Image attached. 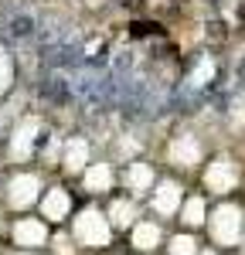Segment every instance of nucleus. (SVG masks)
Returning <instances> with one entry per match:
<instances>
[{
    "label": "nucleus",
    "instance_id": "obj_7",
    "mask_svg": "<svg viewBox=\"0 0 245 255\" xmlns=\"http://www.w3.org/2000/svg\"><path fill=\"white\" fill-rule=\"evenodd\" d=\"M184 201V187L177 184V180H170V177H157V184L150 187V204H153V211L160 218H170L177 215V208H181Z\"/></svg>",
    "mask_w": 245,
    "mask_h": 255
},
{
    "label": "nucleus",
    "instance_id": "obj_20",
    "mask_svg": "<svg viewBox=\"0 0 245 255\" xmlns=\"http://www.w3.org/2000/svg\"><path fill=\"white\" fill-rule=\"evenodd\" d=\"M55 252H58V255H75V245H72V238L58 235V238H55Z\"/></svg>",
    "mask_w": 245,
    "mask_h": 255
},
{
    "label": "nucleus",
    "instance_id": "obj_23",
    "mask_svg": "<svg viewBox=\"0 0 245 255\" xmlns=\"http://www.w3.org/2000/svg\"><path fill=\"white\" fill-rule=\"evenodd\" d=\"M14 255H38V252H31V249H20V252H14Z\"/></svg>",
    "mask_w": 245,
    "mask_h": 255
},
{
    "label": "nucleus",
    "instance_id": "obj_16",
    "mask_svg": "<svg viewBox=\"0 0 245 255\" xmlns=\"http://www.w3.org/2000/svg\"><path fill=\"white\" fill-rule=\"evenodd\" d=\"M215 72H218V61H215V55H198L194 58V65H191V72H187V85L191 89H204L208 82L215 79Z\"/></svg>",
    "mask_w": 245,
    "mask_h": 255
},
{
    "label": "nucleus",
    "instance_id": "obj_26",
    "mask_svg": "<svg viewBox=\"0 0 245 255\" xmlns=\"http://www.w3.org/2000/svg\"><path fill=\"white\" fill-rule=\"evenodd\" d=\"M0 228H3V221H0Z\"/></svg>",
    "mask_w": 245,
    "mask_h": 255
},
{
    "label": "nucleus",
    "instance_id": "obj_9",
    "mask_svg": "<svg viewBox=\"0 0 245 255\" xmlns=\"http://www.w3.org/2000/svg\"><path fill=\"white\" fill-rule=\"evenodd\" d=\"M89 157H92V143L85 136H68L61 143V170L65 174H82L89 167Z\"/></svg>",
    "mask_w": 245,
    "mask_h": 255
},
{
    "label": "nucleus",
    "instance_id": "obj_3",
    "mask_svg": "<svg viewBox=\"0 0 245 255\" xmlns=\"http://www.w3.org/2000/svg\"><path fill=\"white\" fill-rule=\"evenodd\" d=\"M41 191H44L41 174H34V170H17V174L7 177V184H3V204L10 211H27V208L38 204Z\"/></svg>",
    "mask_w": 245,
    "mask_h": 255
},
{
    "label": "nucleus",
    "instance_id": "obj_1",
    "mask_svg": "<svg viewBox=\"0 0 245 255\" xmlns=\"http://www.w3.org/2000/svg\"><path fill=\"white\" fill-rule=\"evenodd\" d=\"M72 238L82 249H106L113 242V225H109L106 211L82 208L79 215H75V221H72Z\"/></svg>",
    "mask_w": 245,
    "mask_h": 255
},
{
    "label": "nucleus",
    "instance_id": "obj_10",
    "mask_svg": "<svg viewBox=\"0 0 245 255\" xmlns=\"http://www.w3.org/2000/svg\"><path fill=\"white\" fill-rule=\"evenodd\" d=\"M44 242H48V225H44V218H17V221H14V245L38 252Z\"/></svg>",
    "mask_w": 245,
    "mask_h": 255
},
{
    "label": "nucleus",
    "instance_id": "obj_14",
    "mask_svg": "<svg viewBox=\"0 0 245 255\" xmlns=\"http://www.w3.org/2000/svg\"><path fill=\"white\" fill-rule=\"evenodd\" d=\"M106 218H109L113 228H129V225L140 218V204H136V197L116 194L113 201H109V208H106Z\"/></svg>",
    "mask_w": 245,
    "mask_h": 255
},
{
    "label": "nucleus",
    "instance_id": "obj_6",
    "mask_svg": "<svg viewBox=\"0 0 245 255\" xmlns=\"http://www.w3.org/2000/svg\"><path fill=\"white\" fill-rule=\"evenodd\" d=\"M204 157V146H201V136L198 133H177V136L167 143V160L170 167L177 170H194Z\"/></svg>",
    "mask_w": 245,
    "mask_h": 255
},
{
    "label": "nucleus",
    "instance_id": "obj_19",
    "mask_svg": "<svg viewBox=\"0 0 245 255\" xmlns=\"http://www.w3.org/2000/svg\"><path fill=\"white\" fill-rule=\"evenodd\" d=\"M10 34L14 38H27V34H34V17H17L10 24Z\"/></svg>",
    "mask_w": 245,
    "mask_h": 255
},
{
    "label": "nucleus",
    "instance_id": "obj_25",
    "mask_svg": "<svg viewBox=\"0 0 245 255\" xmlns=\"http://www.w3.org/2000/svg\"><path fill=\"white\" fill-rule=\"evenodd\" d=\"M242 242H245V225H242Z\"/></svg>",
    "mask_w": 245,
    "mask_h": 255
},
{
    "label": "nucleus",
    "instance_id": "obj_15",
    "mask_svg": "<svg viewBox=\"0 0 245 255\" xmlns=\"http://www.w3.org/2000/svg\"><path fill=\"white\" fill-rule=\"evenodd\" d=\"M177 215H181V225L184 228H201L204 221H208V201H204L201 194H191L181 201V208H177Z\"/></svg>",
    "mask_w": 245,
    "mask_h": 255
},
{
    "label": "nucleus",
    "instance_id": "obj_17",
    "mask_svg": "<svg viewBox=\"0 0 245 255\" xmlns=\"http://www.w3.org/2000/svg\"><path fill=\"white\" fill-rule=\"evenodd\" d=\"M167 255H198V238L191 232H181L167 242Z\"/></svg>",
    "mask_w": 245,
    "mask_h": 255
},
{
    "label": "nucleus",
    "instance_id": "obj_4",
    "mask_svg": "<svg viewBox=\"0 0 245 255\" xmlns=\"http://www.w3.org/2000/svg\"><path fill=\"white\" fill-rule=\"evenodd\" d=\"M41 139H44V126H41L38 116H24L10 129V136H7V157L14 160V163H24V160L38 157V146Z\"/></svg>",
    "mask_w": 245,
    "mask_h": 255
},
{
    "label": "nucleus",
    "instance_id": "obj_11",
    "mask_svg": "<svg viewBox=\"0 0 245 255\" xmlns=\"http://www.w3.org/2000/svg\"><path fill=\"white\" fill-rule=\"evenodd\" d=\"M163 242V228L160 221H146V218H136L129 225V245L136 252H157Z\"/></svg>",
    "mask_w": 245,
    "mask_h": 255
},
{
    "label": "nucleus",
    "instance_id": "obj_12",
    "mask_svg": "<svg viewBox=\"0 0 245 255\" xmlns=\"http://www.w3.org/2000/svg\"><path fill=\"white\" fill-rule=\"evenodd\" d=\"M82 191H89V194H109L113 191V184H116V170H113V163H89L85 170H82Z\"/></svg>",
    "mask_w": 245,
    "mask_h": 255
},
{
    "label": "nucleus",
    "instance_id": "obj_18",
    "mask_svg": "<svg viewBox=\"0 0 245 255\" xmlns=\"http://www.w3.org/2000/svg\"><path fill=\"white\" fill-rule=\"evenodd\" d=\"M10 85H14V58H10V51L0 44V96H3Z\"/></svg>",
    "mask_w": 245,
    "mask_h": 255
},
{
    "label": "nucleus",
    "instance_id": "obj_21",
    "mask_svg": "<svg viewBox=\"0 0 245 255\" xmlns=\"http://www.w3.org/2000/svg\"><path fill=\"white\" fill-rule=\"evenodd\" d=\"M239 79L245 82V58H242V65H239Z\"/></svg>",
    "mask_w": 245,
    "mask_h": 255
},
{
    "label": "nucleus",
    "instance_id": "obj_8",
    "mask_svg": "<svg viewBox=\"0 0 245 255\" xmlns=\"http://www.w3.org/2000/svg\"><path fill=\"white\" fill-rule=\"evenodd\" d=\"M38 201H41V215L48 218V221H65V218L72 215V208H75L72 191H68V187H61V184H55V187H44Z\"/></svg>",
    "mask_w": 245,
    "mask_h": 255
},
{
    "label": "nucleus",
    "instance_id": "obj_22",
    "mask_svg": "<svg viewBox=\"0 0 245 255\" xmlns=\"http://www.w3.org/2000/svg\"><path fill=\"white\" fill-rule=\"evenodd\" d=\"M198 255H218V252H215V249H204V252L198 249Z\"/></svg>",
    "mask_w": 245,
    "mask_h": 255
},
{
    "label": "nucleus",
    "instance_id": "obj_5",
    "mask_svg": "<svg viewBox=\"0 0 245 255\" xmlns=\"http://www.w3.org/2000/svg\"><path fill=\"white\" fill-rule=\"evenodd\" d=\"M239 180H242V167H239V160L228 157V153H218V157L204 167V187L218 197L232 194L239 187Z\"/></svg>",
    "mask_w": 245,
    "mask_h": 255
},
{
    "label": "nucleus",
    "instance_id": "obj_2",
    "mask_svg": "<svg viewBox=\"0 0 245 255\" xmlns=\"http://www.w3.org/2000/svg\"><path fill=\"white\" fill-rule=\"evenodd\" d=\"M208 228H211V238H215V245H222V249H235L239 242H242V225H245V211L235 204V201H222L208 221H204Z\"/></svg>",
    "mask_w": 245,
    "mask_h": 255
},
{
    "label": "nucleus",
    "instance_id": "obj_13",
    "mask_svg": "<svg viewBox=\"0 0 245 255\" xmlns=\"http://www.w3.org/2000/svg\"><path fill=\"white\" fill-rule=\"evenodd\" d=\"M126 191L129 194H146L153 184H157V170H153V163H146V160H129V167H126Z\"/></svg>",
    "mask_w": 245,
    "mask_h": 255
},
{
    "label": "nucleus",
    "instance_id": "obj_24",
    "mask_svg": "<svg viewBox=\"0 0 245 255\" xmlns=\"http://www.w3.org/2000/svg\"><path fill=\"white\" fill-rule=\"evenodd\" d=\"M204 3H211V7H222L225 0H204Z\"/></svg>",
    "mask_w": 245,
    "mask_h": 255
}]
</instances>
